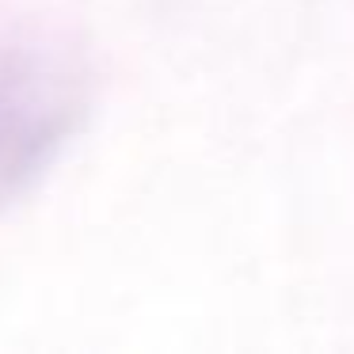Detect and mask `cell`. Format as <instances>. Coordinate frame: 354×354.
Wrapping results in <instances>:
<instances>
[{
    "label": "cell",
    "instance_id": "1",
    "mask_svg": "<svg viewBox=\"0 0 354 354\" xmlns=\"http://www.w3.org/2000/svg\"><path fill=\"white\" fill-rule=\"evenodd\" d=\"M77 115L73 77L46 57H16L0 69V194L16 191L62 145Z\"/></svg>",
    "mask_w": 354,
    "mask_h": 354
}]
</instances>
